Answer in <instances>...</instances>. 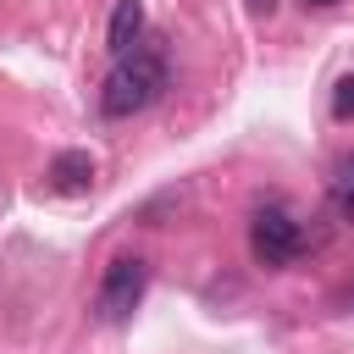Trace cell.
I'll list each match as a JSON object with an SVG mask.
<instances>
[{"instance_id": "9", "label": "cell", "mask_w": 354, "mask_h": 354, "mask_svg": "<svg viewBox=\"0 0 354 354\" xmlns=\"http://www.w3.org/2000/svg\"><path fill=\"white\" fill-rule=\"evenodd\" d=\"M249 6H254V11H271V6H277V0H249Z\"/></svg>"}, {"instance_id": "6", "label": "cell", "mask_w": 354, "mask_h": 354, "mask_svg": "<svg viewBox=\"0 0 354 354\" xmlns=\"http://www.w3.org/2000/svg\"><path fill=\"white\" fill-rule=\"evenodd\" d=\"M332 205L354 221V155H348V160L337 166V177H332Z\"/></svg>"}, {"instance_id": "8", "label": "cell", "mask_w": 354, "mask_h": 354, "mask_svg": "<svg viewBox=\"0 0 354 354\" xmlns=\"http://www.w3.org/2000/svg\"><path fill=\"white\" fill-rule=\"evenodd\" d=\"M304 6H321V11H326V6H343V0H304Z\"/></svg>"}, {"instance_id": "7", "label": "cell", "mask_w": 354, "mask_h": 354, "mask_svg": "<svg viewBox=\"0 0 354 354\" xmlns=\"http://www.w3.org/2000/svg\"><path fill=\"white\" fill-rule=\"evenodd\" d=\"M332 116H337V122H354V72L337 77V88H332Z\"/></svg>"}, {"instance_id": "1", "label": "cell", "mask_w": 354, "mask_h": 354, "mask_svg": "<svg viewBox=\"0 0 354 354\" xmlns=\"http://www.w3.org/2000/svg\"><path fill=\"white\" fill-rule=\"evenodd\" d=\"M166 83H171L166 50H160V44H133V50L116 55V66L105 72V83H100V111H105L111 122L138 116V111H149V105L166 94Z\"/></svg>"}, {"instance_id": "3", "label": "cell", "mask_w": 354, "mask_h": 354, "mask_svg": "<svg viewBox=\"0 0 354 354\" xmlns=\"http://www.w3.org/2000/svg\"><path fill=\"white\" fill-rule=\"evenodd\" d=\"M249 249H254L260 266H293V260L304 254V227H299L282 205H266V210H254V221H249Z\"/></svg>"}, {"instance_id": "2", "label": "cell", "mask_w": 354, "mask_h": 354, "mask_svg": "<svg viewBox=\"0 0 354 354\" xmlns=\"http://www.w3.org/2000/svg\"><path fill=\"white\" fill-rule=\"evenodd\" d=\"M144 288H149V260L144 254H116L100 277V293H94V315L100 321H127L138 304H144Z\"/></svg>"}, {"instance_id": "5", "label": "cell", "mask_w": 354, "mask_h": 354, "mask_svg": "<svg viewBox=\"0 0 354 354\" xmlns=\"http://www.w3.org/2000/svg\"><path fill=\"white\" fill-rule=\"evenodd\" d=\"M50 183H55L61 194H83V188L94 183V155H88V149H61V155L50 160Z\"/></svg>"}, {"instance_id": "4", "label": "cell", "mask_w": 354, "mask_h": 354, "mask_svg": "<svg viewBox=\"0 0 354 354\" xmlns=\"http://www.w3.org/2000/svg\"><path fill=\"white\" fill-rule=\"evenodd\" d=\"M138 39H144V0H116L111 6V28H105V50L127 55Z\"/></svg>"}]
</instances>
